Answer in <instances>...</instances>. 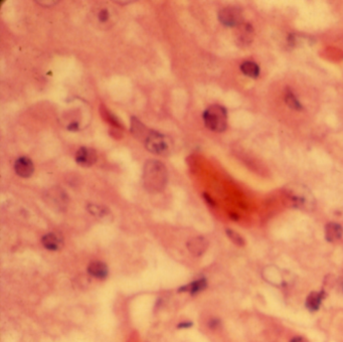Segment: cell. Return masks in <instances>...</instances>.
<instances>
[{"mask_svg":"<svg viewBox=\"0 0 343 342\" xmlns=\"http://www.w3.org/2000/svg\"><path fill=\"white\" fill-rule=\"evenodd\" d=\"M286 198L296 208L311 211L315 208L316 201L311 190L303 184H290L284 188Z\"/></svg>","mask_w":343,"mask_h":342,"instance_id":"7a4b0ae2","label":"cell"},{"mask_svg":"<svg viewBox=\"0 0 343 342\" xmlns=\"http://www.w3.org/2000/svg\"><path fill=\"white\" fill-rule=\"evenodd\" d=\"M207 288V280L205 277L198 278L190 282L187 285H182L179 287L178 292L183 293V292H188L191 296H195L202 292H204Z\"/></svg>","mask_w":343,"mask_h":342,"instance_id":"8fae6325","label":"cell"},{"mask_svg":"<svg viewBox=\"0 0 343 342\" xmlns=\"http://www.w3.org/2000/svg\"><path fill=\"white\" fill-rule=\"evenodd\" d=\"M343 237V228L337 223H328L325 226V239L329 242L336 241Z\"/></svg>","mask_w":343,"mask_h":342,"instance_id":"5bb4252c","label":"cell"},{"mask_svg":"<svg viewBox=\"0 0 343 342\" xmlns=\"http://www.w3.org/2000/svg\"><path fill=\"white\" fill-rule=\"evenodd\" d=\"M110 19V12L108 9L106 8H103L101 9L99 12H98V20L102 23H105L107 22L108 20Z\"/></svg>","mask_w":343,"mask_h":342,"instance_id":"7402d4cb","label":"cell"},{"mask_svg":"<svg viewBox=\"0 0 343 342\" xmlns=\"http://www.w3.org/2000/svg\"><path fill=\"white\" fill-rule=\"evenodd\" d=\"M219 22L227 28H238L243 23L242 10L238 6H228L217 13Z\"/></svg>","mask_w":343,"mask_h":342,"instance_id":"5b68a950","label":"cell"},{"mask_svg":"<svg viewBox=\"0 0 343 342\" xmlns=\"http://www.w3.org/2000/svg\"><path fill=\"white\" fill-rule=\"evenodd\" d=\"M87 272L97 280H106L109 276V267L102 261H92L88 267Z\"/></svg>","mask_w":343,"mask_h":342,"instance_id":"7c38bea8","label":"cell"},{"mask_svg":"<svg viewBox=\"0 0 343 342\" xmlns=\"http://www.w3.org/2000/svg\"><path fill=\"white\" fill-rule=\"evenodd\" d=\"M204 199H205V201H206L207 205H210V206H215L214 201L207 193H204Z\"/></svg>","mask_w":343,"mask_h":342,"instance_id":"4316f807","label":"cell"},{"mask_svg":"<svg viewBox=\"0 0 343 342\" xmlns=\"http://www.w3.org/2000/svg\"><path fill=\"white\" fill-rule=\"evenodd\" d=\"M60 1H43V0H40V1H36V3H39V5L41 6H53V5H56L58 4Z\"/></svg>","mask_w":343,"mask_h":342,"instance_id":"cb8c5ba5","label":"cell"},{"mask_svg":"<svg viewBox=\"0 0 343 342\" xmlns=\"http://www.w3.org/2000/svg\"><path fill=\"white\" fill-rule=\"evenodd\" d=\"M219 325V321L217 319H211L209 322H208V327L211 328V329H215L217 328Z\"/></svg>","mask_w":343,"mask_h":342,"instance_id":"d4e9b609","label":"cell"},{"mask_svg":"<svg viewBox=\"0 0 343 342\" xmlns=\"http://www.w3.org/2000/svg\"><path fill=\"white\" fill-rule=\"evenodd\" d=\"M186 248L192 257L200 258L206 253L208 248V240L202 236L194 237L186 242Z\"/></svg>","mask_w":343,"mask_h":342,"instance_id":"30bf717a","label":"cell"},{"mask_svg":"<svg viewBox=\"0 0 343 342\" xmlns=\"http://www.w3.org/2000/svg\"><path fill=\"white\" fill-rule=\"evenodd\" d=\"M226 234H227L228 238L231 239L235 245L240 246V247L244 246V243H246L244 239H243V238L240 236V234H238L237 232H235V231H233V230H231V229H227V230H226Z\"/></svg>","mask_w":343,"mask_h":342,"instance_id":"44dd1931","label":"cell"},{"mask_svg":"<svg viewBox=\"0 0 343 342\" xmlns=\"http://www.w3.org/2000/svg\"><path fill=\"white\" fill-rule=\"evenodd\" d=\"M67 129L69 131H72V132H76V131H79V123L78 122H74V123H70L69 126L67 127Z\"/></svg>","mask_w":343,"mask_h":342,"instance_id":"484cf974","label":"cell"},{"mask_svg":"<svg viewBox=\"0 0 343 342\" xmlns=\"http://www.w3.org/2000/svg\"><path fill=\"white\" fill-rule=\"evenodd\" d=\"M130 131L132 133V135L135 137L136 139L142 140L143 142L145 141L146 137L149 134L150 129H148L139 119L135 116L131 117V127H130Z\"/></svg>","mask_w":343,"mask_h":342,"instance_id":"4fadbf2b","label":"cell"},{"mask_svg":"<svg viewBox=\"0 0 343 342\" xmlns=\"http://www.w3.org/2000/svg\"><path fill=\"white\" fill-rule=\"evenodd\" d=\"M325 297V293L323 291H315L310 293L306 299V307L310 311H317Z\"/></svg>","mask_w":343,"mask_h":342,"instance_id":"9a60e30c","label":"cell"},{"mask_svg":"<svg viewBox=\"0 0 343 342\" xmlns=\"http://www.w3.org/2000/svg\"><path fill=\"white\" fill-rule=\"evenodd\" d=\"M231 217H232L233 219H235V221H238V219H239V216L236 215V214H233V213L231 214Z\"/></svg>","mask_w":343,"mask_h":342,"instance_id":"f1b7e54d","label":"cell"},{"mask_svg":"<svg viewBox=\"0 0 343 342\" xmlns=\"http://www.w3.org/2000/svg\"><path fill=\"white\" fill-rule=\"evenodd\" d=\"M143 186L151 193H158L164 190L168 182V171L159 160L150 159L146 161L142 174Z\"/></svg>","mask_w":343,"mask_h":342,"instance_id":"6da1fadb","label":"cell"},{"mask_svg":"<svg viewBox=\"0 0 343 342\" xmlns=\"http://www.w3.org/2000/svg\"><path fill=\"white\" fill-rule=\"evenodd\" d=\"M44 199L48 205L54 206L58 210H65L69 204L67 192L59 186L50 188L45 193Z\"/></svg>","mask_w":343,"mask_h":342,"instance_id":"8992f818","label":"cell"},{"mask_svg":"<svg viewBox=\"0 0 343 342\" xmlns=\"http://www.w3.org/2000/svg\"><path fill=\"white\" fill-rule=\"evenodd\" d=\"M241 27V26H240ZM239 42L246 45L250 44L254 38V28L250 23L243 25L240 30V34L238 36Z\"/></svg>","mask_w":343,"mask_h":342,"instance_id":"e0dca14e","label":"cell"},{"mask_svg":"<svg viewBox=\"0 0 343 342\" xmlns=\"http://www.w3.org/2000/svg\"><path fill=\"white\" fill-rule=\"evenodd\" d=\"M87 210L95 217L98 218H105L110 214L109 208L106 206L101 205H96V204H89L87 205Z\"/></svg>","mask_w":343,"mask_h":342,"instance_id":"d6986e66","label":"cell"},{"mask_svg":"<svg viewBox=\"0 0 343 342\" xmlns=\"http://www.w3.org/2000/svg\"><path fill=\"white\" fill-rule=\"evenodd\" d=\"M42 247L48 252H59L65 246V240L58 233H47L40 239Z\"/></svg>","mask_w":343,"mask_h":342,"instance_id":"ba28073f","label":"cell"},{"mask_svg":"<svg viewBox=\"0 0 343 342\" xmlns=\"http://www.w3.org/2000/svg\"><path fill=\"white\" fill-rule=\"evenodd\" d=\"M192 326H193V323L191 321H181L176 325L177 329H189Z\"/></svg>","mask_w":343,"mask_h":342,"instance_id":"603a6c76","label":"cell"},{"mask_svg":"<svg viewBox=\"0 0 343 342\" xmlns=\"http://www.w3.org/2000/svg\"><path fill=\"white\" fill-rule=\"evenodd\" d=\"M144 144L150 153L159 156H168L173 149L172 139L154 130H150L144 141Z\"/></svg>","mask_w":343,"mask_h":342,"instance_id":"277c9868","label":"cell"},{"mask_svg":"<svg viewBox=\"0 0 343 342\" xmlns=\"http://www.w3.org/2000/svg\"><path fill=\"white\" fill-rule=\"evenodd\" d=\"M285 103L288 105V107L295 111H302L303 105L299 102L293 91H291L289 88L285 90Z\"/></svg>","mask_w":343,"mask_h":342,"instance_id":"ac0fdd59","label":"cell"},{"mask_svg":"<svg viewBox=\"0 0 343 342\" xmlns=\"http://www.w3.org/2000/svg\"><path fill=\"white\" fill-rule=\"evenodd\" d=\"M240 71L252 79H257L260 76V67L252 61H244L240 66Z\"/></svg>","mask_w":343,"mask_h":342,"instance_id":"2e32d148","label":"cell"},{"mask_svg":"<svg viewBox=\"0 0 343 342\" xmlns=\"http://www.w3.org/2000/svg\"><path fill=\"white\" fill-rule=\"evenodd\" d=\"M101 114L103 116L104 120H106L107 122H109L111 125L119 127V128H123L122 123L120 122V120L118 119V117H116L112 112H110L106 107L101 106Z\"/></svg>","mask_w":343,"mask_h":342,"instance_id":"ffe728a7","label":"cell"},{"mask_svg":"<svg viewBox=\"0 0 343 342\" xmlns=\"http://www.w3.org/2000/svg\"><path fill=\"white\" fill-rule=\"evenodd\" d=\"M14 171L21 178H30L35 172V164L29 157L20 156L14 162Z\"/></svg>","mask_w":343,"mask_h":342,"instance_id":"9c48e42d","label":"cell"},{"mask_svg":"<svg viewBox=\"0 0 343 342\" xmlns=\"http://www.w3.org/2000/svg\"><path fill=\"white\" fill-rule=\"evenodd\" d=\"M290 342H309L308 339H306L305 337H302V336H296V337H293Z\"/></svg>","mask_w":343,"mask_h":342,"instance_id":"83f0119b","label":"cell"},{"mask_svg":"<svg viewBox=\"0 0 343 342\" xmlns=\"http://www.w3.org/2000/svg\"><path fill=\"white\" fill-rule=\"evenodd\" d=\"M206 128L222 133L228 127V111L222 105H211L207 107L203 114Z\"/></svg>","mask_w":343,"mask_h":342,"instance_id":"3957f363","label":"cell"},{"mask_svg":"<svg viewBox=\"0 0 343 342\" xmlns=\"http://www.w3.org/2000/svg\"><path fill=\"white\" fill-rule=\"evenodd\" d=\"M75 160L77 164L82 167H91L97 162L98 155L93 148L83 146L80 147L79 150L77 151Z\"/></svg>","mask_w":343,"mask_h":342,"instance_id":"52a82bcc","label":"cell"}]
</instances>
